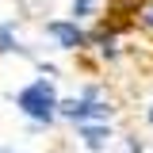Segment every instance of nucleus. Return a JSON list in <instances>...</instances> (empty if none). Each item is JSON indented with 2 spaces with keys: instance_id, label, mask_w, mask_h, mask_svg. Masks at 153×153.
<instances>
[{
  "instance_id": "1",
  "label": "nucleus",
  "mask_w": 153,
  "mask_h": 153,
  "mask_svg": "<svg viewBox=\"0 0 153 153\" xmlns=\"http://www.w3.org/2000/svg\"><path fill=\"white\" fill-rule=\"evenodd\" d=\"M19 107L27 115H35V119H50L57 107V100H54V88L46 84V80H35V84H27L23 92H19Z\"/></svg>"
},
{
  "instance_id": "2",
  "label": "nucleus",
  "mask_w": 153,
  "mask_h": 153,
  "mask_svg": "<svg viewBox=\"0 0 153 153\" xmlns=\"http://www.w3.org/2000/svg\"><path fill=\"white\" fill-rule=\"evenodd\" d=\"M61 111L69 115V119H92V115H96V119H103L107 107H100V103H92V100H84V103H76V100H73V103H61Z\"/></svg>"
},
{
  "instance_id": "3",
  "label": "nucleus",
  "mask_w": 153,
  "mask_h": 153,
  "mask_svg": "<svg viewBox=\"0 0 153 153\" xmlns=\"http://www.w3.org/2000/svg\"><path fill=\"white\" fill-rule=\"evenodd\" d=\"M50 35H54L65 50H76V46H80V31L69 27V23H50Z\"/></svg>"
},
{
  "instance_id": "4",
  "label": "nucleus",
  "mask_w": 153,
  "mask_h": 153,
  "mask_svg": "<svg viewBox=\"0 0 153 153\" xmlns=\"http://www.w3.org/2000/svg\"><path fill=\"white\" fill-rule=\"evenodd\" d=\"M103 138H107V130H100V126H84V142H88L92 149L103 146Z\"/></svg>"
},
{
  "instance_id": "5",
  "label": "nucleus",
  "mask_w": 153,
  "mask_h": 153,
  "mask_svg": "<svg viewBox=\"0 0 153 153\" xmlns=\"http://www.w3.org/2000/svg\"><path fill=\"white\" fill-rule=\"evenodd\" d=\"M138 19H142V27H149V31H153V0H142V8H138Z\"/></svg>"
},
{
  "instance_id": "6",
  "label": "nucleus",
  "mask_w": 153,
  "mask_h": 153,
  "mask_svg": "<svg viewBox=\"0 0 153 153\" xmlns=\"http://www.w3.org/2000/svg\"><path fill=\"white\" fill-rule=\"evenodd\" d=\"M0 50H16V38H12L8 27H0Z\"/></svg>"
}]
</instances>
